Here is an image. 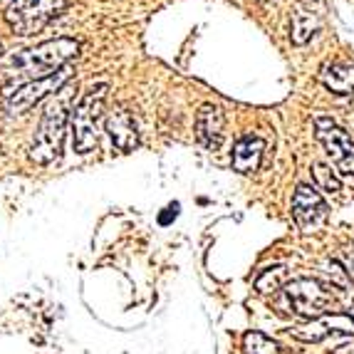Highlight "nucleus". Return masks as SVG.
<instances>
[{
    "label": "nucleus",
    "instance_id": "obj_12",
    "mask_svg": "<svg viewBox=\"0 0 354 354\" xmlns=\"http://www.w3.org/2000/svg\"><path fill=\"white\" fill-rule=\"evenodd\" d=\"M266 151V142L260 136H243L233 147V169L241 174H253L258 171L260 159Z\"/></svg>",
    "mask_w": 354,
    "mask_h": 354
},
{
    "label": "nucleus",
    "instance_id": "obj_6",
    "mask_svg": "<svg viewBox=\"0 0 354 354\" xmlns=\"http://www.w3.org/2000/svg\"><path fill=\"white\" fill-rule=\"evenodd\" d=\"M72 70L70 67H62L57 70L55 75L45 77V80H35V82H28L23 87H18L15 92H8L6 95V112L10 117H18V114H25L30 106H35L40 100L50 95V92H59V89L65 87L70 82Z\"/></svg>",
    "mask_w": 354,
    "mask_h": 354
},
{
    "label": "nucleus",
    "instance_id": "obj_5",
    "mask_svg": "<svg viewBox=\"0 0 354 354\" xmlns=\"http://www.w3.org/2000/svg\"><path fill=\"white\" fill-rule=\"evenodd\" d=\"M67 8V0H15L8 8V23L15 35H35Z\"/></svg>",
    "mask_w": 354,
    "mask_h": 354
},
{
    "label": "nucleus",
    "instance_id": "obj_16",
    "mask_svg": "<svg viewBox=\"0 0 354 354\" xmlns=\"http://www.w3.org/2000/svg\"><path fill=\"white\" fill-rule=\"evenodd\" d=\"M243 347L248 354H280V344L272 342L263 332H248L243 337Z\"/></svg>",
    "mask_w": 354,
    "mask_h": 354
},
{
    "label": "nucleus",
    "instance_id": "obj_13",
    "mask_svg": "<svg viewBox=\"0 0 354 354\" xmlns=\"http://www.w3.org/2000/svg\"><path fill=\"white\" fill-rule=\"evenodd\" d=\"M319 80L332 95H349L354 89V65L352 62H330L322 67Z\"/></svg>",
    "mask_w": 354,
    "mask_h": 354
},
{
    "label": "nucleus",
    "instance_id": "obj_18",
    "mask_svg": "<svg viewBox=\"0 0 354 354\" xmlns=\"http://www.w3.org/2000/svg\"><path fill=\"white\" fill-rule=\"evenodd\" d=\"M176 213H178V203H171V206H169V208H166V213H161V223H169V221H171V218H176Z\"/></svg>",
    "mask_w": 354,
    "mask_h": 354
},
{
    "label": "nucleus",
    "instance_id": "obj_10",
    "mask_svg": "<svg viewBox=\"0 0 354 354\" xmlns=\"http://www.w3.org/2000/svg\"><path fill=\"white\" fill-rule=\"evenodd\" d=\"M223 112L216 104H203L196 114V136L208 151H218L223 144Z\"/></svg>",
    "mask_w": 354,
    "mask_h": 354
},
{
    "label": "nucleus",
    "instance_id": "obj_11",
    "mask_svg": "<svg viewBox=\"0 0 354 354\" xmlns=\"http://www.w3.org/2000/svg\"><path fill=\"white\" fill-rule=\"evenodd\" d=\"M106 134H109L114 147L122 151H131L139 144V127H136L134 117L124 109H119L106 119Z\"/></svg>",
    "mask_w": 354,
    "mask_h": 354
},
{
    "label": "nucleus",
    "instance_id": "obj_8",
    "mask_svg": "<svg viewBox=\"0 0 354 354\" xmlns=\"http://www.w3.org/2000/svg\"><path fill=\"white\" fill-rule=\"evenodd\" d=\"M327 203L319 196V191L315 186H297L295 196H292V216H295L297 225L305 233H313L319 225L327 221Z\"/></svg>",
    "mask_w": 354,
    "mask_h": 354
},
{
    "label": "nucleus",
    "instance_id": "obj_3",
    "mask_svg": "<svg viewBox=\"0 0 354 354\" xmlns=\"http://www.w3.org/2000/svg\"><path fill=\"white\" fill-rule=\"evenodd\" d=\"M106 84H95L84 92L80 104L72 112V144L77 153L95 151L100 144L102 119H104V102H106Z\"/></svg>",
    "mask_w": 354,
    "mask_h": 354
},
{
    "label": "nucleus",
    "instance_id": "obj_19",
    "mask_svg": "<svg viewBox=\"0 0 354 354\" xmlns=\"http://www.w3.org/2000/svg\"><path fill=\"white\" fill-rule=\"evenodd\" d=\"M335 354H354V342H349V344H339Z\"/></svg>",
    "mask_w": 354,
    "mask_h": 354
},
{
    "label": "nucleus",
    "instance_id": "obj_14",
    "mask_svg": "<svg viewBox=\"0 0 354 354\" xmlns=\"http://www.w3.org/2000/svg\"><path fill=\"white\" fill-rule=\"evenodd\" d=\"M319 30V15L313 10H295L292 12V25H290V40L292 45H305L310 37Z\"/></svg>",
    "mask_w": 354,
    "mask_h": 354
},
{
    "label": "nucleus",
    "instance_id": "obj_2",
    "mask_svg": "<svg viewBox=\"0 0 354 354\" xmlns=\"http://www.w3.org/2000/svg\"><path fill=\"white\" fill-rule=\"evenodd\" d=\"M75 82H67L59 92H55V97L45 106L35 136H32V144H30V159L35 164L48 166L59 159L67 122H70L72 112H75Z\"/></svg>",
    "mask_w": 354,
    "mask_h": 354
},
{
    "label": "nucleus",
    "instance_id": "obj_4",
    "mask_svg": "<svg viewBox=\"0 0 354 354\" xmlns=\"http://www.w3.org/2000/svg\"><path fill=\"white\" fill-rule=\"evenodd\" d=\"M285 300H288L290 310L295 315L317 319L322 315H330L337 297L330 285L319 283L315 278H297L285 285Z\"/></svg>",
    "mask_w": 354,
    "mask_h": 354
},
{
    "label": "nucleus",
    "instance_id": "obj_1",
    "mask_svg": "<svg viewBox=\"0 0 354 354\" xmlns=\"http://www.w3.org/2000/svg\"><path fill=\"white\" fill-rule=\"evenodd\" d=\"M77 53H80V42L70 37H55L37 48L8 53L0 57V84L10 87V84L45 80L62 70L72 57H77Z\"/></svg>",
    "mask_w": 354,
    "mask_h": 354
},
{
    "label": "nucleus",
    "instance_id": "obj_7",
    "mask_svg": "<svg viewBox=\"0 0 354 354\" xmlns=\"http://www.w3.org/2000/svg\"><path fill=\"white\" fill-rule=\"evenodd\" d=\"M315 134H317L319 144L325 147L327 156L332 159V164L337 166V171L342 176H354V144L349 139V134L344 129L332 122L327 117L315 119Z\"/></svg>",
    "mask_w": 354,
    "mask_h": 354
},
{
    "label": "nucleus",
    "instance_id": "obj_15",
    "mask_svg": "<svg viewBox=\"0 0 354 354\" xmlns=\"http://www.w3.org/2000/svg\"><path fill=\"white\" fill-rule=\"evenodd\" d=\"M288 285V268L283 266H275V268H268L258 280H255V290L268 295V292H275V290H285Z\"/></svg>",
    "mask_w": 354,
    "mask_h": 354
},
{
    "label": "nucleus",
    "instance_id": "obj_9",
    "mask_svg": "<svg viewBox=\"0 0 354 354\" xmlns=\"http://www.w3.org/2000/svg\"><path fill=\"white\" fill-rule=\"evenodd\" d=\"M327 335H354V317L347 313H330L317 319H307L305 325L292 330V337L302 342H319Z\"/></svg>",
    "mask_w": 354,
    "mask_h": 354
},
{
    "label": "nucleus",
    "instance_id": "obj_17",
    "mask_svg": "<svg viewBox=\"0 0 354 354\" xmlns=\"http://www.w3.org/2000/svg\"><path fill=\"white\" fill-rule=\"evenodd\" d=\"M313 178H315V186L322 191H327V194H337V191L342 189V183H339V178L335 176V171H332L330 166L319 164V161H315L313 164Z\"/></svg>",
    "mask_w": 354,
    "mask_h": 354
}]
</instances>
